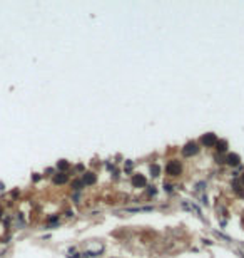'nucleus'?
<instances>
[{
    "instance_id": "nucleus-17",
    "label": "nucleus",
    "mask_w": 244,
    "mask_h": 258,
    "mask_svg": "<svg viewBox=\"0 0 244 258\" xmlns=\"http://www.w3.org/2000/svg\"><path fill=\"white\" fill-rule=\"evenodd\" d=\"M238 255H239V258H244V253L242 251H238Z\"/></svg>"
},
{
    "instance_id": "nucleus-13",
    "label": "nucleus",
    "mask_w": 244,
    "mask_h": 258,
    "mask_svg": "<svg viewBox=\"0 0 244 258\" xmlns=\"http://www.w3.org/2000/svg\"><path fill=\"white\" fill-rule=\"evenodd\" d=\"M156 193H157L156 186H149V190H147V195H149V196H154Z\"/></svg>"
},
{
    "instance_id": "nucleus-1",
    "label": "nucleus",
    "mask_w": 244,
    "mask_h": 258,
    "mask_svg": "<svg viewBox=\"0 0 244 258\" xmlns=\"http://www.w3.org/2000/svg\"><path fill=\"white\" fill-rule=\"evenodd\" d=\"M197 153H199V144H197L196 141L186 142L184 147H182V156H186V158H191V156H194V154H197Z\"/></svg>"
},
{
    "instance_id": "nucleus-11",
    "label": "nucleus",
    "mask_w": 244,
    "mask_h": 258,
    "mask_svg": "<svg viewBox=\"0 0 244 258\" xmlns=\"http://www.w3.org/2000/svg\"><path fill=\"white\" fill-rule=\"evenodd\" d=\"M127 211H132V213H137V211H152V206H144V208H131Z\"/></svg>"
},
{
    "instance_id": "nucleus-6",
    "label": "nucleus",
    "mask_w": 244,
    "mask_h": 258,
    "mask_svg": "<svg viewBox=\"0 0 244 258\" xmlns=\"http://www.w3.org/2000/svg\"><path fill=\"white\" fill-rule=\"evenodd\" d=\"M226 163L229 166H239V164H241V156H239V154H236V153H233V154H229V156L226 158Z\"/></svg>"
},
{
    "instance_id": "nucleus-3",
    "label": "nucleus",
    "mask_w": 244,
    "mask_h": 258,
    "mask_svg": "<svg viewBox=\"0 0 244 258\" xmlns=\"http://www.w3.org/2000/svg\"><path fill=\"white\" fill-rule=\"evenodd\" d=\"M217 139L219 138L214 133H206V134H202V136H201V144L206 146V147H212V146H216Z\"/></svg>"
},
{
    "instance_id": "nucleus-9",
    "label": "nucleus",
    "mask_w": 244,
    "mask_h": 258,
    "mask_svg": "<svg viewBox=\"0 0 244 258\" xmlns=\"http://www.w3.org/2000/svg\"><path fill=\"white\" fill-rule=\"evenodd\" d=\"M69 161H65V159H60L59 163H57V169H60V173H65V169H69Z\"/></svg>"
},
{
    "instance_id": "nucleus-4",
    "label": "nucleus",
    "mask_w": 244,
    "mask_h": 258,
    "mask_svg": "<svg viewBox=\"0 0 244 258\" xmlns=\"http://www.w3.org/2000/svg\"><path fill=\"white\" fill-rule=\"evenodd\" d=\"M131 183H132V186L134 188H144L147 184V179H146V176L144 174H132V178H131Z\"/></svg>"
},
{
    "instance_id": "nucleus-7",
    "label": "nucleus",
    "mask_w": 244,
    "mask_h": 258,
    "mask_svg": "<svg viewBox=\"0 0 244 258\" xmlns=\"http://www.w3.org/2000/svg\"><path fill=\"white\" fill-rule=\"evenodd\" d=\"M52 181L55 183V184H65V183L69 181V176L65 174V173H57V174H54Z\"/></svg>"
},
{
    "instance_id": "nucleus-18",
    "label": "nucleus",
    "mask_w": 244,
    "mask_h": 258,
    "mask_svg": "<svg viewBox=\"0 0 244 258\" xmlns=\"http://www.w3.org/2000/svg\"><path fill=\"white\" fill-rule=\"evenodd\" d=\"M0 191H3V183H0Z\"/></svg>"
},
{
    "instance_id": "nucleus-12",
    "label": "nucleus",
    "mask_w": 244,
    "mask_h": 258,
    "mask_svg": "<svg viewBox=\"0 0 244 258\" xmlns=\"http://www.w3.org/2000/svg\"><path fill=\"white\" fill-rule=\"evenodd\" d=\"M82 186H84V183H82V181H74V184H72V188H74L75 191H80Z\"/></svg>"
},
{
    "instance_id": "nucleus-8",
    "label": "nucleus",
    "mask_w": 244,
    "mask_h": 258,
    "mask_svg": "<svg viewBox=\"0 0 244 258\" xmlns=\"http://www.w3.org/2000/svg\"><path fill=\"white\" fill-rule=\"evenodd\" d=\"M216 149H217V153H224V151L227 149V141H226V139H217Z\"/></svg>"
},
{
    "instance_id": "nucleus-2",
    "label": "nucleus",
    "mask_w": 244,
    "mask_h": 258,
    "mask_svg": "<svg viewBox=\"0 0 244 258\" xmlns=\"http://www.w3.org/2000/svg\"><path fill=\"white\" fill-rule=\"evenodd\" d=\"M181 171H182V166H181V163L177 159H172V161H169L166 164V173L169 176H179Z\"/></svg>"
},
{
    "instance_id": "nucleus-5",
    "label": "nucleus",
    "mask_w": 244,
    "mask_h": 258,
    "mask_svg": "<svg viewBox=\"0 0 244 258\" xmlns=\"http://www.w3.org/2000/svg\"><path fill=\"white\" fill-rule=\"evenodd\" d=\"M96 181H97V176L92 171H87V173H84V176H82L84 186H92V184H96Z\"/></svg>"
},
{
    "instance_id": "nucleus-10",
    "label": "nucleus",
    "mask_w": 244,
    "mask_h": 258,
    "mask_svg": "<svg viewBox=\"0 0 244 258\" xmlns=\"http://www.w3.org/2000/svg\"><path fill=\"white\" fill-rule=\"evenodd\" d=\"M159 173H161L159 164H151V174L152 176H159Z\"/></svg>"
},
{
    "instance_id": "nucleus-19",
    "label": "nucleus",
    "mask_w": 244,
    "mask_h": 258,
    "mask_svg": "<svg viewBox=\"0 0 244 258\" xmlns=\"http://www.w3.org/2000/svg\"><path fill=\"white\" fill-rule=\"evenodd\" d=\"M241 181H242V184H244V174H242V178H241Z\"/></svg>"
},
{
    "instance_id": "nucleus-16",
    "label": "nucleus",
    "mask_w": 244,
    "mask_h": 258,
    "mask_svg": "<svg viewBox=\"0 0 244 258\" xmlns=\"http://www.w3.org/2000/svg\"><path fill=\"white\" fill-rule=\"evenodd\" d=\"M40 179V174H34V181H39Z\"/></svg>"
},
{
    "instance_id": "nucleus-14",
    "label": "nucleus",
    "mask_w": 244,
    "mask_h": 258,
    "mask_svg": "<svg viewBox=\"0 0 244 258\" xmlns=\"http://www.w3.org/2000/svg\"><path fill=\"white\" fill-rule=\"evenodd\" d=\"M132 166H134V163H132L131 159H127V161H126V171H131Z\"/></svg>"
},
{
    "instance_id": "nucleus-15",
    "label": "nucleus",
    "mask_w": 244,
    "mask_h": 258,
    "mask_svg": "<svg viewBox=\"0 0 244 258\" xmlns=\"http://www.w3.org/2000/svg\"><path fill=\"white\" fill-rule=\"evenodd\" d=\"M164 191H167V193H172V184L164 183Z\"/></svg>"
}]
</instances>
